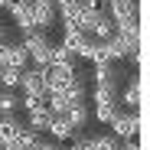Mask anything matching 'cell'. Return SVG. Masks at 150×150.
<instances>
[{
    "label": "cell",
    "mask_w": 150,
    "mask_h": 150,
    "mask_svg": "<svg viewBox=\"0 0 150 150\" xmlns=\"http://www.w3.org/2000/svg\"><path fill=\"white\" fill-rule=\"evenodd\" d=\"M23 49L30 56V65H49V52H52V39L46 36V30H26L23 33Z\"/></svg>",
    "instance_id": "6da1fadb"
},
{
    "label": "cell",
    "mask_w": 150,
    "mask_h": 150,
    "mask_svg": "<svg viewBox=\"0 0 150 150\" xmlns=\"http://www.w3.org/2000/svg\"><path fill=\"white\" fill-rule=\"evenodd\" d=\"M140 124H144V117H140V111H117L114 114V121L108 124L111 127V137H117V140H127L131 134H137L140 131Z\"/></svg>",
    "instance_id": "7a4b0ae2"
},
{
    "label": "cell",
    "mask_w": 150,
    "mask_h": 150,
    "mask_svg": "<svg viewBox=\"0 0 150 150\" xmlns=\"http://www.w3.org/2000/svg\"><path fill=\"white\" fill-rule=\"evenodd\" d=\"M20 91L23 95H46V69L42 65H26L20 72Z\"/></svg>",
    "instance_id": "3957f363"
},
{
    "label": "cell",
    "mask_w": 150,
    "mask_h": 150,
    "mask_svg": "<svg viewBox=\"0 0 150 150\" xmlns=\"http://www.w3.org/2000/svg\"><path fill=\"white\" fill-rule=\"evenodd\" d=\"M140 101H144V85H140V79L134 75V79L127 82V88L117 91V105L124 111H140Z\"/></svg>",
    "instance_id": "277c9868"
},
{
    "label": "cell",
    "mask_w": 150,
    "mask_h": 150,
    "mask_svg": "<svg viewBox=\"0 0 150 150\" xmlns=\"http://www.w3.org/2000/svg\"><path fill=\"white\" fill-rule=\"evenodd\" d=\"M52 23H59L56 4H46V0H33V26H36V30H49Z\"/></svg>",
    "instance_id": "5b68a950"
},
{
    "label": "cell",
    "mask_w": 150,
    "mask_h": 150,
    "mask_svg": "<svg viewBox=\"0 0 150 150\" xmlns=\"http://www.w3.org/2000/svg\"><path fill=\"white\" fill-rule=\"evenodd\" d=\"M108 16L114 23L121 20H137L140 16V7H137V0H108Z\"/></svg>",
    "instance_id": "8992f818"
},
{
    "label": "cell",
    "mask_w": 150,
    "mask_h": 150,
    "mask_svg": "<svg viewBox=\"0 0 150 150\" xmlns=\"http://www.w3.org/2000/svg\"><path fill=\"white\" fill-rule=\"evenodd\" d=\"M10 16H13V23L26 33V30H36L33 26V0H16V4L10 7Z\"/></svg>",
    "instance_id": "52a82bcc"
},
{
    "label": "cell",
    "mask_w": 150,
    "mask_h": 150,
    "mask_svg": "<svg viewBox=\"0 0 150 150\" xmlns=\"http://www.w3.org/2000/svg\"><path fill=\"white\" fill-rule=\"evenodd\" d=\"M4 65L20 69V72L30 65V56H26V49H23V42H7L4 46Z\"/></svg>",
    "instance_id": "ba28073f"
},
{
    "label": "cell",
    "mask_w": 150,
    "mask_h": 150,
    "mask_svg": "<svg viewBox=\"0 0 150 150\" xmlns=\"http://www.w3.org/2000/svg\"><path fill=\"white\" fill-rule=\"evenodd\" d=\"M20 127H23V121L16 114H0V147H10L16 140Z\"/></svg>",
    "instance_id": "9c48e42d"
},
{
    "label": "cell",
    "mask_w": 150,
    "mask_h": 150,
    "mask_svg": "<svg viewBox=\"0 0 150 150\" xmlns=\"http://www.w3.org/2000/svg\"><path fill=\"white\" fill-rule=\"evenodd\" d=\"M49 137H52V140H72V134H75V127H72V124H69V117L65 114H52V121H49V131H46Z\"/></svg>",
    "instance_id": "30bf717a"
},
{
    "label": "cell",
    "mask_w": 150,
    "mask_h": 150,
    "mask_svg": "<svg viewBox=\"0 0 150 150\" xmlns=\"http://www.w3.org/2000/svg\"><path fill=\"white\" fill-rule=\"evenodd\" d=\"M49 121H52V111L42 105V108H36V111L26 114V127H33L36 134H46V131H49Z\"/></svg>",
    "instance_id": "8fae6325"
},
{
    "label": "cell",
    "mask_w": 150,
    "mask_h": 150,
    "mask_svg": "<svg viewBox=\"0 0 150 150\" xmlns=\"http://www.w3.org/2000/svg\"><path fill=\"white\" fill-rule=\"evenodd\" d=\"M91 85H117V88H121V75L114 72V65H95Z\"/></svg>",
    "instance_id": "7c38bea8"
},
{
    "label": "cell",
    "mask_w": 150,
    "mask_h": 150,
    "mask_svg": "<svg viewBox=\"0 0 150 150\" xmlns=\"http://www.w3.org/2000/svg\"><path fill=\"white\" fill-rule=\"evenodd\" d=\"M65 117H69V124H72L75 131H82L85 124H88V101H79V105H69Z\"/></svg>",
    "instance_id": "4fadbf2b"
},
{
    "label": "cell",
    "mask_w": 150,
    "mask_h": 150,
    "mask_svg": "<svg viewBox=\"0 0 150 150\" xmlns=\"http://www.w3.org/2000/svg\"><path fill=\"white\" fill-rule=\"evenodd\" d=\"M117 111H121L117 98H111V101H98V105H95V121H98V124H111Z\"/></svg>",
    "instance_id": "5bb4252c"
},
{
    "label": "cell",
    "mask_w": 150,
    "mask_h": 150,
    "mask_svg": "<svg viewBox=\"0 0 150 150\" xmlns=\"http://www.w3.org/2000/svg\"><path fill=\"white\" fill-rule=\"evenodd\" d=\"M39 140H42V134H36L33 127H26V124H23V127H20V134H16V140H13V144H16L20 150H36V144H39Z\"/></svg>",
    "instance_id": "9a60e30c"
},
{
    "label": "cell",
    "mask_w": 150,
    "mask_h": 150,
    "mask_svg": "<svg viewBox=\"0 0 150 150\" xmlns=\"http://www.w3.org/2000/svg\"><path fill=\"white\" fill-rule=\"evenodd\" d=\"M20 111V95L10 88H0V114H16Z\"/></svg>",
    "instance_id": "2e32d148"
},
{
    "label": "cell",
    "mask_w": 150,
    "mask_h": 150,
    "mask_svg": "<svg viewBox=\"0 0 150 150\" xmlns=\"http://www.w3.org/2000/svg\"><path fill=\"white\" fill-rule=\"evenodd\" d=\"M65 62H75V52L65 49L62 42H52V52H49V65H65Z\"/></svg>",
    "instance_id": "e0dca14e"
},
{
    "label": "cell",
    "mask_w": 150,
    "mask_h": 150,
    "mask_svg": "<svg viewBox=\"0 0 150 150\" xmlns=\"http://www.w3.org/2000/svg\"><path fill=\"white\" fill-rule=\"evenodd\" d=\"M0 88L16 91V88H20V69H10V65H4V69H0Z\"/></svg>",
    "instance_id": "ac0fdd59"
},
{
    "label": "cell",
    "mask_w": 150,
    "mask_h": 150,
    "mask_svg": "<svg viewBox=\"0 0 150 150\" xmlns=\"http://www.w3.org/2000/svg\"><path fill=\"white\" fill-rule=\"evenodd\" d=\"M117 137H111V134H101V137H88V147L91 150H117Z\"/></svg>",
    "instance_id": "d6986e66"
},
{
    "label": "cell",
    "mask_w": 150,
    "mask_h": 150,
    "mask_svg": "<svg viewBox=\"0 0 150 150\" xmlns=\"http://www.w3.org/2000/svg\"><path fill=\"white\" fill-rule=\"evenodd\" d=\"M85 39H88V33H82V30H65V36H62V46L75 52V49H79Z\"/></svg>",
    "instance_id": "ffe728a7"
},
{
    "label": "cell",
    "mask_w": 150,
    "mask_h": 150,
    "mask_svg": "<svg viewBox=\"0 0 150 150\" xmlns=\"http://www.w3.org/2000/svg\"><path fill=\"white\" fill-rule=\"evenodd\" d=\"M42 105H46V95H20V108L26 114L36 111V108H42Z\"/></svg>",
    "instance_id": "44dd1931"
},
{
    "label": "cell",
    "mask_w": 150,
    "mask_h": 150,
    "mask_svg": "<svg viewBox=\"0 0 150 150\" xmlns=\"http://www.w3.org/2000/svg\"><path fill=\"white\" fill-rule=\"evenodd\" d=\"M36 150H62V144H59V140H39Z\"/></svg>",
    "instance_id": "7402d4cb"
},
{
    "label": "cell",
    "mask_w": 150,
    "mask_h": 150,
    "mask_svg": "<svg viewBox=\"0 0 150 150\" xmlns=\"http://www.w3.org/2000/svg\"><path fill=\"white\" fill-rule=\"evenodd\" d=\"M117 150H140V144H134V140H121Z\"/></svg>",
    "instance_id": "603a6c76"
},
{
    "label": "cell",
    "mask_w": 150,
    "mask_h": 150,
    "mask_svg": "<svg viewBox=\"0 0 150 150\" xmlns=\"http://www.w3.org/2000/svg\"><path fill=\"white\" fill-rule=\"evenodd\" d=\"M13 4H16V0H0V10H10Z\"/></svg>",
    "instance_id": "cb8c5ba5"
},
{
    "label": "cell",
    "mask_w": 150,
    "mask_h": 150,
    "mask_svg": "<svg viewBox=\"0 0 150 150\" xmlns=\"http://www.w3.org/2000/svg\"><path fill=\"white\" fill-rule=\"evenodd\" d=\"M0 42H7V26L0 23Z\"/></svg>",
    "instance_id": "d4e9b609"
},
{
    "label": "cell",
    "mask_w": 150,
    "mask_h": 150,
    "mask_svg": "<svg viewBox=\"0 0 150 150\" xmlns=\"http://www.w3.org/2000/svg\"><path fill=\"white\" fill-rule=\"evenodd\" d=\"M4 150H20V147H16V144H10V147H4Z\"/></svg>",
    "instance_id": "484cf974"
}]
</instances>
